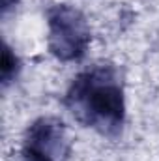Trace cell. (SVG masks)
I'll list each match as a JSON object with an SVG mask.
<instances>
[{
  "mask_svg": "<svg viewBox=\"0 0 159 161\" xmlns=\"http://www.w3.org/2000/svg\"><path fill=\"white\" fill-rule=\"evenodd\" d=\"M15 2H17V0H2V8H4V11H6L8 8L15 6Z\"/></svg>",
  "mask_w": 159,
  "mask_h": 161,
  "instance_id": "5",
  "label": "cell"
},
{
  "mask_svg": "<svg viewBox=\"0 0 159 161\" xmlns=\"http://www.w3.org/2000/svg\"><path fill=\"white\" fill-rule=\"evenodd\" d=\"M19 68H21L19 58H17L15 53L9 49V45L4 43V51H2V84H4V86H8L11 80L17 77Z\"/></svg>",
  "mask_w": 159,
  "mask_h": 161,
  "instance_id": "4",
  "label": "cell"
},
{
  "mask_svg": "<svg viewBox=\"0 0 159 161\" xmlns=\"http://www.w3.org/2000/svg\"><path fill=\"white\" fill-rule=\"evenodd\" d=\"M66 109L84 127L116 137L125 120V97L120 69L99 64L80 71L64 97Z\"/></svg>",
  "mask_w": 159,
  "mask_h": 161,
  "instance_id": "1",
  "label": "cell"
},
{
  "mask_svg": "<svg viewBox=\"0 0 159 161\" xmlns=\"http://www.w3.org/2000/svg\"><path fill=\"white\" fill-rule=\"evenodd\" d=\"M47 45L52 56L62 62H77L86 54L92 32L86 17L77 8L56 4L47 11Z\"/></svg>",
  "mask_w": 159,
  "mask_h": 161,
  "instance_id": "2",
  "label": "cell"
},
{
  "mask_svg": "<svg viewBox=\"0 0 159 161\" xmlns=\"http://www.w3.org/2000/svg\"><path fill=\"white\" fill-rule=\"evenodd\" d=\"M69 150L68 129L56 116H41L26 129L23 142L26 161H66Z\"/></svg>",
  "mask_w": 159,
  "mask_h": 161,
  "instance_id": "3",
  "label": "cell"
}]
</instances>
